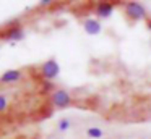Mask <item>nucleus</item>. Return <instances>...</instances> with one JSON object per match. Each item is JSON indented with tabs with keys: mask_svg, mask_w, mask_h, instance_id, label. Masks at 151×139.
<instances>
[{
	"mask_svg": "<svg viewBox=\"0 0 151 139\" xmlns=\"http://www.w3.org/2000/svg\"><path fill=\"white\" fill-rule=\"evenodd\" d=\"M86 136L91 139H101L104 136V131L101 128H98V126H91V128L86 129Z\"/></svg>",
	"mask_w": 151,
	"mask_h": 139,
	"instance_id": "nucleus-8",
	"label": "nucleus"
},
{
	"mask_svg": "<svg viewBox=\"0 0 151 139\" xmlns=\"http://www.w3.org/2000/svg\"><path fill=\"white\" fill-rule=\"evenodd\" d=\"M8 107V100H7V97L4 96V94H0V113L4 112L5 108Z\"/></svg>",
	"mask_w": 151,
	"mask_h": 139,
	"instance_id": "nucleus-10",
	"label": "nucleus"
},
{
	"mask_svg": "<svg viewBox=\"0 0 151 139\" xmlns=\"http://www.w3.org/2000/svg\"><path fill=\"white\" fill-rule=\"evenodd\" d=\"M124 11H125V15L130 19H133V21L146 19V8H145L140 2H127L124 5Z\"/></svg>",
	"mask_w": 151,
	"mask_h": 139,
	"instance_id": "nucleus-1",
	"label": "nucleus"
},
{
	"mask_svg": "<svg viewBox=\"0 0 151 139\" xmlns=\"http://www.w3.org/2000/svg\"><path fill=\"white\" fill-rule=\"evenodd\" d=\"M150 110H151V105H150Z\"/></svg>",
	"mask_w": 151,
	"mask_h": 139,
	"instance_id": "nucleus-12",
	"label": "nucleus"
},
{
	"mask_svg": "<svg viewBox=\"0 0 151 139\" xmlns=\"http://www.w3.org/2000/svg\"><path fill=\"white\" fill-rule=\"evenodd\" d=\"M59 73H60V66L55 58H49L41 65V74H42L44 79H54V78L59 76Z\"/></svg>",
	"mask_w": 151,
	"mask_h": 139,
	"instance_id": "nucleus-3",
	"label": "nucleus"
},
{
	"mask_svg": "<svg viewBox=\"0 0 151 139\" xmlns=\"http://www.w3.org/2000/svg\"><path fill=\"white\" fill-rule=\"evenodd\" d=\"M68 128H70V121L67 118H63L59 121V131H67Z\"/></svg>",
	"mask_w": 151,
	"mask_h": 139,
	"instance_id": "nucleus-9",
	"label": "nucleus"
},
{
	"mask_svg": "<svg viewBox=\"0 0 151 139\" xmlns=\"http://www.w3.org/2000/svg\"><path fill=\"white\" fill-rule=\"evenodd\" d=\"M5 37L10 39V41H21L23 39V29L21 26H15V28H10L5 34Z\"/></svg>",
	"mask_w": 151,
	"mask_h": 139,
	"instance_id": "nucleus-7",
	"label": "nucleus"
},
{
	"mask_svg": "<svg viewBox=\"0 0 151 139\" xmlns=\"http://www.w3.org/2000/svg\"><path fill=\"white\" fill-rule=\"evenodd\" d=\"M115 3L112 2H98L94 5V15L98 18H109V16L114 13Z\"/></svg>",
	"mask_w": 151,
	"mask_h": 139,
	"instance_id": "nucleus-4",
	"label": "nucleus"
},
{
	"mask_svg": "<svg viewBox=\"0 0 151 139\" xmlns=\"http://www.w3.org/2000/svg\"><path fill=\"white\" fill-rule=\"evenodd\" d=\"M21 78H23V71L21 70H7L0 76V84H13L21 81Z\"/></svg>",
	"mask_w": 151,
	"mask_h": 139,
	"instance_id": "nucleus-5",
	"label": "nucleus"
},
{
	"mask_svg": "<svg viewBox=\"0 0 151 139\" xmlns=\"http://www.w3.org/2000/svg\"><path fill=\"white\" fill-rule=\"evenodd\" d=\"M50 102L57 108H67L72 105V96L65 89H55L50 96Z\"/></svg>",
	"mask_w": 151,
	"mask_h": 139,
	"instance_id": "nucleus-2",
	"label": "nucleus"
},
{
	"mask_svg": "<svg viewBox=\"0 0 151 139\" xmlns=\"http://www.w3.org/2000/svg\"><path fill=\"white\" fill-rule=\"evenodd\" d=\"M39 3H41L42 6H47V5H50L52 2H50V0H42V2H39Z\"/></svg>",
	"mask_w": 151,
	"mask_h": 139,
	"instance_id": "nucleus-11",
	"label": "nucleus"
},
{
	"mask_svg": "<svg viewBox=\"0 0 151 139\" xmlns=\"http://www.w3.org/2000/svg\"><path fill=\"white\" fill-rule=\"evenodd\" d=\"M83 28H85V31L88 32L89 36H96L101 32V23H99V19H94V18H88L83 21Z\"/></svg>",
	"mask_w": 151,
	"mask_h": 139,
	"instance_id": "nucleus-6",
	"label": "nucleus"
}]
</instances>
